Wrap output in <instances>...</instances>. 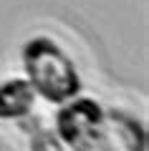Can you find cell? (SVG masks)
Returning a JSON list of instances; mask_svg holds the SVG:
<instances>
[{
    "label": "cell",
    "mask_w": 149,
    "mask_h": 151,
    "mask_svg": "<svg viewBox=\"0 0 149 151\" xmlns=\"http://www.w3.org/2000/svg\"><path fill=\"white\" fill-rule=\"evenodd\" d=\"M25 81L43 101L63 106L81 93V76L71 55L48 35L31 38L20 50Z\"/></svg>",
    "instance_id": "1"
},
{
    "label": "cell",
    "mask_w": 149,
    "mask_h": 151,
    "mask_svg": "<svg viewBox=\"0 0 149 151\" xmlns=\"http://www.w3.org/2000/svg\"><path fill=\"white\" fill-rule=\"evenodd\" d=\"M56 136L68 151H119L104 121V106L76 96L56 111Z\"/></svg>",
    "instance_id": "2"
},
{
    "label": "cell",
    "mask_w": 149,
    "mask_h": 151,
    "mask_svg": "<svg viewBox=\"0 0 149 151\" xmlns=\"http://www.w3.org/2000/svg\"><path fill=\"white\" fill-rule=\"evenodd\" d=\"M104 121L119 151H147L149 134L142 119H137L126 108H104Z\"/></svg>",
    "instance_id": "3"
},
{
    "label": "cell",
    "mask_w": 149,
    "mask_h": 151,
    "mask_svg": "<svg viewBox=\"0 0 149 151\" xmlns=\"http://www.w3.org/2000/svg\"><path fill=\"white\" fill-rule=\"evenodd\" d=\"M36 106V91L25 78H10L0 83V119L18 121L31 116Z\"/></svg>",
    "instance_id": "4"
},
{
    "label": "cell",
    "mask_w": 149,
    "mask_h": 151,
    "mask_svg": "<svg viewBox=\"0 0 149 151\" xmlns=\"http://www.w3.org/2000/svg\"><path fill=\"white\" fill-rule=\"evenodd\" d=\"M31 151H68L53 129H38L31 136Z\"/></svg>",
    "instance_id": "5"
}]
</instances>
